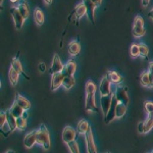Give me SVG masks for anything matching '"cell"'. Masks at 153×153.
Listing matches in <instances>:
<instances>
[{
	"label": "cell",
	"instance_id": "46",
	"mask_svg": "<svg viewBox=\"0 0 153 153\" xmlns=\"http://www.w3.org/2000/svg\"><path fill=\"white\" fill-rule=\"evenodd\" d=\"M6 153H16V152H14L13 150H8V151H7Z\"/></svg>",
	"mask_w": 153,
	"mask_h": 153
},
{
	"label": "cell",
	"instance_id": "26",
	"mask_svg": "<svg viewBox=\"0 0 153 153\" xmlns=\"http://www.w3.org/2000/svg\"><path fill=\"white\" fill-rule=\"evenodd\" d=\"M90 129H91V127L87 120H80V123L78 124V130H76V132L80 135H85Z\"/></svg>",
	"mask_w": 153,
	"mask_h": 153
},
{
	"label": "cell",
	"instance_id": "10",
	"mask_svg": "<svg viewBox=\"0 0 153 153\" xmlns=\"http://www.w3.org/2000/svg\"><path fill=\"white\" fill-rule=\"evenodd\" d=\"M110 85H111V82L106 78V76H103V79L101 80L100 85H99V93L101 96H107V95L112 94Z\"/></svg>",
	"mask_w": 153,
	"mask_h": 153
},
{
	"label": "cell",
	"instance_id": "8",
	"mask_svg": "<svg viewBox=\"0 0 153 153\" xmlns=\"http://www.w3.org/2000/svg\"><path fill=\"white\" fill-rule=\"evenodd\" d=\"M85 141H86V147H87L88 153H97L94 137H93V133L91 129L85 134Z\"/></svg>",
	"mask_w": 153,
	"mask_h": 153
},
{
	"label": "cell",
	"instance_id": "37",
	"mask_svg": "<svg viewBox=\"0 0 153 153\" xmlns=\"http://www.w3.org/2000/svg\"><path fill=\"white\" fill-rule=\"evenodd\" d=\"M149 88H153V74L149 73Z\"/></svg>",
	"mask_w": 153,
	"mask_h": 153
},
{
	"label": "cell",
	"instance_id": "45",
	"mask_svg": "<svg viewBox=\"0 0 153 153\" xmlns=\"http://www.w3.org/2000/svg\"><path fill=\"white\" fill-rule=\"evenodd\" d=\"M10 1L12 2V3H16V2H19V0H10Z\"/></svg>",
	"mask_w": 153,
	"mask_h": 153
},
{
	"label": "cell",
	"instance_id": "22",
	"mask_svg": "<svg viewBox=\"0 0 153 153\" xmlns=\"http://www.w3.org/2000/svg\"><path fill=\"white\" fill-rule=\"evenodd\" d=\"M9 111L11 112V114L13 115L14 117L19 118V117H24V114H25V112H26V110L23 109V108H22L19 104L14 103V104H12L11 107L9 108Z\"/></svg>",
	"mask_w": 153,
	"mask_h": 153
},
{
	"label": "cell",
	"instance_id": "9",
	"mask_svg": "<svg viewBox=\"0 0 153 153\" xmlns=\"http://www.w3.org/2000/svg\"><path fill=\"white\" fill-rule=\"evenodd\" d=\"M76 134H78V132L75 129H73L71 127H65L62 132V141L66 144L76 141Z\"/></svg>",
	"mask_w": 153,
	"mask_h": 153
},
{
	"label": "cell",
	"instance_id": "21",
	"mask_svg": "<svg viewBox=\"0 0 153 153\" xmlns=\"http://www.w3.org/2000/svg\"><path fill=\"white\" fill-rule=\"evenodd\" d=\"M34 19H35V23L38 25V26H42L44 24V21H45V16H44V12L42 11L41 8L37 7V8L34 9Z\"/></svg>",
	"mask_w": 153,
	"mask_h": 153
},
{
	"label": "cell",
	"instance_id": "36",
	"mask_svg": "<svg viewBox=\"0 0 153 153\" xmlns=\"http://www.w3.org/2000/svg\"><path fill=\"white\" fill-rule=\"evenodd\" d=\"M7 120H6V113L5 112H1L0 114V128H2L4 125L6 124Z\"/></svg>",
	"mask_w": 153,
	"mask_h": 153
},
{
	"label": "cell",
	"instance_id": "20",
	"mask_svg": "<svg viewBox=\"0 0 153 153\" xmlns=\"http://www.w3.org/2000/svg\"><path fill=\"white\" fill-rule=\"evenodd\" d=\"M106 78H107L111 83L117 84H117L123 83V81H124V80H123V76L115 71H108V73L106 74Z\"/></svg>",
	"mask_w": 153,
	"mask_h": 153
},
{
	"label": "cell",
	"instance_id": "39",
	"mask_svg": "<svg viewBox=\"0 0 153 153\" xmlns=\"http://www.w3.org/2000/svg\"><path fill=\"white\" fill-rule=\"evenodd\" d=\"M138 131L140 134H143V122L139 123V125H138Z\"/></svg>",
	"mask_w": 153,
	"mask_h": 153
},
{
	"label": "cell",
	"instance_id": "35",
	"mask_svg": "<svg viewBox=\"0 0 153 153\" xmlns=\"http://www.w3.org/2000/svg\"><path fill=\"white\" fill-rule=\"evenodd\" d=\"M144 107H145V110L147 111L148 114L153 113V102H151V101H146Z\"/></svg>",
	"mask_w": 153,
	"mask_h": 153
},
{
	"label": "cell",
	"instance_id": "13",
	"mask_svg": "<svg viewBox=\"0 0 153 153\" xmlns=\"http://www.w3.org/2000/svg\"><path fill=\"white\" fill-rule=\"evenodd\" d=\"M76 70V62L74 59H70L65 65L62 74L65 76H74Z\"/></svg>",
	"mask_w": 153,
	"mask_h": 153
},
{
	"label": "cell",
	"instance_id": "12",
	"mask_svg": "<svg viewBox=\"0 0 153 153\" xmlns=\"http://www.w3.org/2000/svg\"><path fill=\"white\" fill-rule=\"evenodd\" d=\"M83 2L85 3L86 8H87V16L89 21L92 24L95 23V8H96V4L93 3L91 0H83Z\"/></svg>",
	"mask_w": 153,
	"mask_h": 153
},
{
	"label": "cell",
	"instance_id": "17",
	"mask_svg": "<svg viewBox=\"0 0 153 153\" xmlns=\"http://www.w3.org/2000/svg\"><path fill=\"white\" fill-rule=\"evenodd\" d=\"M14 103L19 104L22 108H23V109L26 110V111H27V110H29L30 108H31V103H30V101L27 99V98H25L24 96H21V95L19 94V93H16Z\"/></svg>",
	"mask_w": 153,
	"mask_h": 153
},
{
	"label": "cell",
	"instance_id": "34",
	"mask_svg": "<svg viewBox=\"0 0 153 153\" xmlns=\"http://www.w3.org/2000/svg\"><path fill=\"white\" fill-rule=\"evenodd\" d=\"M68 148H70L71 153H81L80 152V148H79L78 141H73V142L68 143Z\"/></svg>",
	"mask_w": 153,
	"mask_h": 153
},
{
	"label": "cell",
	"instance_id": "41",
	"mask_svg": "<svg viewBox=\"0 0 153 153\" xmlns=\"http://www.w3.org/2000/svg\"><path fill=\"white\" fill-rule=\"evenodd\" d=\"M141 1H142V5H143V7H147L148 5H149L150 0H141Z\"/></svg>",
	"mask_w": 153,
	"mask_h": 153
},
{
	"label": "cell",
	"instance_id": "30",
	"mask_svg": "<svg viewBox=\"0 0 153 153\" xmlns=\"http://www.w3.org/2000/svg\"><path fill=\"white\" fill-rule=\"evenodd\" d=\"M126 112H127V105L118 102V104L117 106V117L118 118L123 117L126 114Z\"/></svg>",
	"mask_w": 153,
	"mask_h": 153
},
{
	"label": "cell",
	"instance_id": "3",
	"mask_svg": "<svg viewBox=\"0 0 153 153\" xmlns=\"http://www.w3.org/2000/svg\"><path fill=\"white\" fill-rule=\"evenodd\" d=\"M145 34H146V30L144 27V19L141 16H137L133 25V36L136 38H141Z\"/></svg>",
	"mask_w": 153,
	"mask_h": 153
},
{
	"label": "cell",
	"instance_id": "28",
	"mask_svg": "<svg viewBox=\"0 0 153 153\" xmlns=\"http://www.w3.org/2000/svg\"><path fill=\"white\" fill-rule=\"evenodd\" d=\"M62 86L66 90H70L71 88H73L75 86V78L74 76H65Z\"/></svg>",
	"mask_w": 153,
	"mask_h": 153
},
{
	"label": "cell",
	"instance_id": "42",
	"mask_svg": "<svg viewBox=\"0 0 153 153\" xmlns=\"http://www.w3.org/2000/svg\"><path fill=\"white\" fill-rule=\"evenodd\" d=\"M91 1L93 2L94 4H96V5H100L101 3H102V0H91Z\"/></svg>",
	"mask_w": 153,
	"mask_h": 153
},
{
	"label": "cell",
	"instance_id": "25",
	"mask_svg": "<svg viewBox=\"0 0 153 153\" xmlns=\"http://www.w3.org/2000/svg\"><path fill=\"white\" fill-rule=\"evenodd\" d=\"M5 113H6L7 125H8V127H9V129H10L11 132H13L16 129H18V128H16V117H14L9 110L5 111Z\"/></svg>",
	"mask_w": 153,
	"mask_h": 153
},
{
	"label": "cell",
	"instance_id": "1",
	"mask_svg": "<svg viewBox=\"0 0 153 153\" xmlns=\"http://www.w3.org/2000/svg\"><path fill=\"white\" fill-rule=\"evenodd\" d=\"M97 90L95 83L88 81L86 83V110L87 111L98 112V108L95 102V93Z\"/></svg>",
	"mask_w": 153,
	"mask_h": 153
},
{
	"label": "cell",
	"instance_id": "14",
	"mask_svg": "<svg viewBox=\"0 0 153 153\" xmlns=\"http://www.w3.org/2000/svg\"><path fill=\"white\" fill-rule=\"evenodd\" d=\"M37 133H38V130H35L26 135L24 139V144L27 148H32L37 143Z\"/></svg>",
	"mask_w": 153,
	"mask_h": 153
},
{
	"label": "cell",
	"instance_id": "18",
	"mask_svg": "<svg viewBox=\"0 0 153 153\" xmlns=\"http://www.w3.org/2000/svg\"><path fill=\"white\" fill-rule=\"evenodd\" d=\"M81 52V44L79 41L76 40H73L70 42L68 44V53L73 56L78 55L79 53Z\"/></svg>",
	"mask_w": 153,
	"mask_h": 153
},
{
	"label": "cell",
	"instance_id": "32",
	"mask_svg": "<svg viewBox=\"0 0 153 153\" xmlns=\"http://www.w3.org/2000/svg\"><path fill=\"white\" fill-rule=\"evenodd\" d=\"M130 54L133 58H137L138 56H140V52H139V44L138 43H133L131 45L130 48Z\"/></svg>",
	"mask_w": 153,
	"mask_h": 153
},
{
	"label": "cell",
	"instance_id": "38",
	"mask_svg": "<svg viewBox=\"0 0 153 153\" xmlns=\"http://www.w3.org/2000/svg\"><path fill=\"white\" fill-rule=\"evenodd\" d=\"M39 70H40L41 73H44L46 70V65H45V63H43V62H41L40 65H39Z\"/></svg>",
	"mask_w": 153,
	"mask_h": 153
},
{
	"label": "cell",
	"instance_id": "43",
	"mask_svg": "<svg viewBox=\"0 0 153 153\" xmlns=\"http://www.w3.org/2000/svg\"><path fill=\"white\" fill-rule=\"evenodd\" d=\"M43 1H44V3H45L46 5H50V4L52 3L53 0H43Z\"/></svg>",
	"mask_w": 153,
	"mask_h": 153
},
{
	"label": "cell",
	"instance_id": "7",
	"mask_svg": "<svg viewBox=\"0 0 153 153\" xmlns=\"http://www.w3.org/2000/svg\"><path fill=\"white\" fill-rule=\"evenodd\" d=\"M63 68H65V65L61 62V59L59 58L58 54L55 53L53 56V60H52V63H51V66H50V68H49V73H50L51 75L62 73Z\"/></svg>",
	"mask_w": 153,
	"mask_h": 153
},
{
	"label": "cell",
	"instance_id": "47",
	"mask_svg": "<svg viewBox=\"0 0 153 153\" xmlns=\"http://www.w3.org/2000/svg\"><path fill=\"white\" fill-rule=\"evenodd\" d=\"M0 4H1V6H2V4H3V0H0Z\"/></svg>",
	"mask_w": 153,
	"mask_h": 153
},
{
	"label": "cell",
	"instance_id": "16",
	"mask_svg": "<svg viewBox=\"0 0 153 153\" xmlns=\"http://www.w3.org/2000/svg\"><path fill=\"white\" fill-rule=\"evenodd\" d=\"M87 14V8H86V5L85 3L83 2V0L76 6L75 8V16H76V21H80L83 16H85Z\"/></svg>",
	"mask_w": 153,
	"mask_h": 153
},
{
	"label": "cell",
	"instance_id": "24",
	"mask_svg": "<svg viewBox=\"0 0 153 153\" xmlns=\"http://www.w3.org/2000/svg\"><path fill=\"white\" fill-rule=\"evenodd\" d=\"M11 66H12V68H13L16 71H18L19 74H22V75H24L27 79H29V76H27L26 74H25L24 68H23V65H22V62H21V60L19 59L18 56L12 59V61H11Z\"/></svg>",
	"mask_w": 153,
	"mask_h": 153
},
{
	"label": "cell",
	"instance_id": "5",
	"mask_svg": "<svg viewBox=\"0 0 153 153\" xmlns=\"http://www.w3.org/2000/svg\"><path fill=\"white\" fill-rule=\"evenodd\" d=\"M118 104V100L117 98L115 97L114 93H113V96H112V102H111V105H110V109L108 111L107 114L104 117V122L105 124H109L110 122H112L115 117H117V106Z\"/></svg>",
	"mask_w": 153,
	"mask_h": 153
},
{
	"label": "cell",
	"instance_id": "29",
	"mask_svg": "<svg viewBox=\"0 0 153 153\" xmlns=\"http://www.w3.org/2000/svg\"><path fill=\"white\" fill-rule=\"evenodd\" d=\"M140 83L143 87L149 88V71H144L141 76H140Z\"/></svg>",
	"mask_w": 153,
	"mask_h": 153
},
{
	"label": "cell",
	"instance_id": "15",
	"mask_svg": "<svg viewBox=\"0 0 153 153\" xmlns=\"http://www.w3.org/2000/svg\"><path fill=\"white\" fill-rule=\"evenodd\" d=\"M63 79H65V76H63L62 73H58V74L52 75V78H51V90L52 91L57 90L60 86H62Z\"/></svg>",
	"mask_w": 153,
	"mask_h": 153
},
{
	"label": "cell",
	"instance_id": "31",
	"mask_svg": "<svg viewBox=\"0 0 153 153\" xmlns=\"http://www.w3.org/2000/svg\"><path fill=\"white\" fill-rule=\"evenodd\" d=\"M139 44V52H140V56L142 58H147L148 53H149V49H148L147 45L145 43H138Z\"/></svg>",
	"mask_w": 153,
	"mask_h": 153
},
{
	"label": "cell",
	"instance_id": "44",
	"mask_svg": "<svg viewBox=\"0 0 153 153\" xmlns=\"http://www.w3.org/2000/svg\"><path fill=\"white\" fill-rule=\"evenodd\" d=\"M149 18L151 19L152 21H153V8L151 9V10L149 11Z\"/></svg>",
	"mask_w": 153,
	"mask_h": 153
},
{
	"label": "cell",
	"instance_id": "23",
	"mask_svg": "<svg viewBox=\"0 0 153 153\" xmlns=\"http://www.w3.org/2000/svg\"><path fill=\"white\" fill-rule=\"evenodd\" d=\"M153 128V113L148 114L146 120L143 122V134H147Z\"/></svg>",
	"mask_w": 153,
	"mask_h": 153
},
{
	"label": "cell",
	"instance_id": "48",
	"mask_svg": "<svg viewBox=\"0 0 153 153\" xmlns=\"http://www.w3.org/2000/svg\"><path fill=\"white\" fill-rule=\"evenodd\" d=\"M149 153H153V150H152V151H151V152H149Z\"/></svg>",
	"mask_w": 153,
	"mask_h": 153
},
{
	"label": "cell",
	"instance_id": "40",
	"mask_svg": "<svg viewBox=\"0 0 153 153\" xmlns=\"http://www.w3.org/2000/svg\"><path fill=\"white\" fill-rule=\"evenodd\" d=\"M148 71L153 74V61H150L149 65H148Z\"/></svg>",
	"mask_w": 153,
	"mask_h": 153
},
{
	"label": "cell",
	"instance_id": "27",
	"mask_svg": "<svg viewBox=\"0 0 153 153\" xmlns=\"http://www.w3.org/2000/svg\"><path fill=\"white\" fill-rule=\"evenodd\" d=\"M19 74L14 70L12 66H10L9 71H8V79H9V82H10L12 86H16L18 81H19Z\"/></svg>",
	"mask_w": 153,
	"mask_h": 153
},
{
	"label": "cell",
	"instance_id": "2",
	"mask_svg": "<svg viewBox=\"0 0 153 153\" xmlns=\"http://www.w3.org/2000/svg\"><path fill=\"white\" fill-rule=\"evenodd\" d=\"M37 144L42 145V147L45 150H48L50 148V137L47 128L44 125H41L40 129L37 133Z\"/></svg>",
	"mask_w": 153,
	"mask_h": 153
},
{
	"label": "cell",
	"instance_id": "6",
	"mask_svg": "<svg viewBox=\"0 0 153 153\" xmlns=\"http://www.w3.org/2000/svg\"><path fill=\"white\" fill-rule=\"evenodd\" d=\"M115 97L117 98L118 102L123 103L125 105H128L130 102V98L128 95V88L127 87H117V90L114 92Z\"/></svg>",
	"mask_w": 153,
	"mask_h": 153
},
{
	"label": "cell",
	"instance_id": "19",
	"mask_svg": "<svg viewBox=\"0 0 153 153\" xmlns=\"http://www.w3.org/2000/svg\"><path fill=\"white\" fill-rule=\"evenodd\" d=\"M18 8H19V12H21V14L24 16L25 19L29 18V16H30V7H29V4L27 3L26 0H19Z\"/></svg>",
	"mask_w": 153,
	"mask_h": 153
},
{
	"label": "cell",
	"instance_id": "11",
	"mask_svg": "<svg viewBox=\"0 0 153 153\" xmlns=\"http://www.w3.org/2000/svg\"><path fill=\"white\" fill-rule=\"evenodd\" d=\"M112 96H113V93L110 95L101 96L100 97V104H101V108H102V112H103V114H104V117L107 114L110 109V105H111V102H112Z\"/></svg>",
	"mask_w": 153,
	"mask_h": 153
},
{
	"label": "cell",
	"instance_id": "4",
	"mask_svg": "<svg viewBox=\"0 0 153 153\" xmlns=\"http://www.w3.org/2000/svg\"><path fill=\"white\" fill-rule=\"evenodd\" d=\"M10 13L12 16V19H13L14 26H16V30H21L24 27V23H25V19L23 16L19 12L18 6H12L10 8Z\"/></svg>",
	"mask_w": 153,
	"mask_h": 153
},
{
	"label": "cell",
	"instance_id": "33",
	"mask_svg": "<svg viewBox=\"0 0 153 153\" xmlns=\"http://www.w3.org/2000/svg\"><path fill=\"white\" fill-rule=\"evenodd\" d=\"M16 128L21 131H24L27 128V118L24 117H21L16 118Z\"/></svg>",
	"mask_w": 153,
	"mask_h": 153
}]
</instances>
